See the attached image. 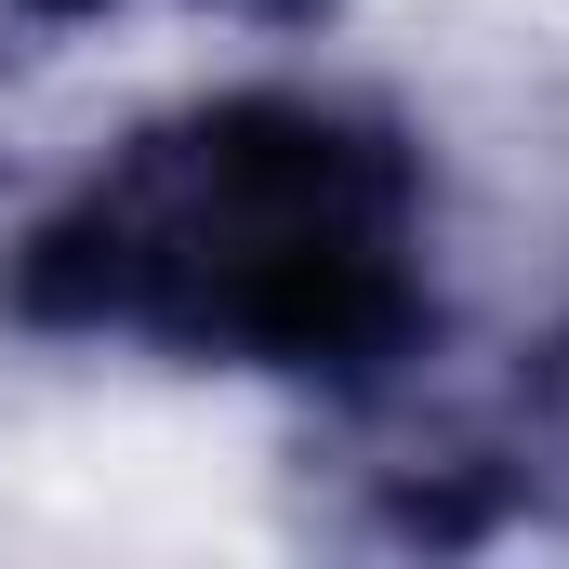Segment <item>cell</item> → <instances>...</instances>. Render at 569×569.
Wrapping results in <instances>:
<instances>
[{"instance_id":"6da1fadb","label":"cell","mask_w":569,"mask_h":569,"mask_svg":"<svg viewBox=\"0 0 569 569\" xmlns=\"http://www.w3.org/2000/svg\"><path fill=\"white\" fill-rule=\"evenodd\" d=\"M27 318H120L239 358H371L411 331V172L318 107H212L146 133L93 199L27 239Z\"/></svg>"}]
</instances>
